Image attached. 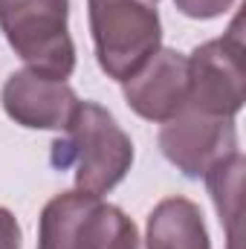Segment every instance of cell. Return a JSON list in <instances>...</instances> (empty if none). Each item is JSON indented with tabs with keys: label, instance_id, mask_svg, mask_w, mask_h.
<instances>
[{
	"label": "cell",
	"instance_id": "5",
	"mask_svg": "<svg viewBox=\"0 0 246 249\" xmlns=\"http://www.w3.org/2000/svg\"><path fill=\"white\" fill-rule=\"evenodd\" d=\"M246 102V58L241 18L223 38L200 44L188 55V105L209 116L235 119Z\"/></svg>",
	"mask_w": 246,
	"mask_h": 249
},
{
	"label": "cell",
	"instance_id": "8",
	"mask_svg": "<svg viewBox=\"0 0 246 249\" xmlns=\"http://www.w3.org/2000/svg\"><path fill=\"white\" fill-rule=\"evenodd\" d=\"M127 107L148 122H168L188 105V58L177 50H157L127 81Z\"/></svg>",
	"mask_w": 246,
	"mask_h": 249
},
{
	"label": "cell",
	"instance_id": "10",
	"mask_svg": "<svg viewBox=\"0 0 246 249\" xmlns=\"http://www.w3.org/2000/svg\"><path fill=\"white\" fill-rule=\"evenodd\" d=\"M206 186L217 206L220 223L229 232V249H238V217H241V180H244V157L241 151L214 162L206 171Z\"/></svg>",
	"mask_w": 246,
	"mask_h": 249
},
{
	"label": "cell",
	"instance_id": "7",
	"mask_svg": "<svg viewBox=\"0 0 246 249\" xmlns=\"http://www.w3.org/2000/svg\"><path fill=\"white\" fill-rule=\"evenodd\" d=\"M0 105L6 116L20 127L64 130L78 105V96L64 78H53L35 70H18L6 78Z\"/></svg>",
	"mask_w": 246,
	"mask_h": 249
},
{
	"label": "cell",
	"instance_id": "3",
	"mask_svg": "<svg viewBox=\"0 0 246 249\" xmlns=\"http://www.w3.org/2000/svg\"><path fill=\"white\" fill-rule=\"evenodd\" d=\"M96 61L105 75L127 81L162 44V23L145 0H87Z\"/></svg>",
	"mask_w": 246,
	"mask_h": 249
},
{
	"label": "cell",
	"instance_id": "6",
	"mask_svg": "<svg viewBox=\"0 0 246 249\" xmlns=\"http://www.w3.org/2000/svg\"><path fill=\"white\" fill-rule=\"evenodd\" d=\"M159 148L171 165H177L185 177L200 180L206 171L238 151V130L232 119L209 116L194 107H183L177 116L162 122Z\"/></svg>",
	"mask_w": 246,
	"mask_h": 249
},
{
	"label": "cell",
	"instance_id": "2",
	"mask_svg": "<svg viewBox=\"0 0 246 249\" xmlns=\"http://www.w3.org/2000/svg\"><path fill=\"white\" fill-rule=\"evenodd\" d=\"M38 249H139V232L119 206L87 191H64L41 212Z\"/></svg>",
	"mask_w": 246,
	"mask_h": 249
},
{
	"label": "cell",
	"instance_id": "1",
	"mask_svg": "<svg viewBox=\"0 0 246 249\" xmlns=\"http://www.w3.org/2000/svg\"><path fill=\"white\" fill-rule=\"evenodd\" d=\"M53 165L72 168L78 191L102 197L127 177L133 142L110 110L96 102H78L64 127V139L53 142Z\"/></svg>",
	"mask_w": 246,
	"mask_h": 249
},
{
	"label": "cell",
	"instance_id": "9",
	"mask_svg": "<svg viewBox=\"0 0 246 249\" xmlns=\"http://www.w3.org/2000/svg\"><path fill=\"white\" fill-rule=\"evenodd\" d=\"M148 249H211L203 212L185 197H165L154 206L145 229Z\"/></svg>",
	"mask_w": 246,
	"mask_h": 249
},
{
	"label": "cell",
	"instance_id": "11",
	"mask_svg": "<svg viewBox=\"0 0 246 249\" xmlns=\"http://www.w3.org/2000/svg\"><path fill=\"white\" fill-rule=\"evenodd\" d=\"M174 3H177V9L185 18H194V20L220 18V15H226L235 6V0H174Z\"/></svg>",
	"mask_w": 246,
	"mask_h": 249
},
{
	"label": "cell",
	"instance_id": "4",
	"mask_svg": "<svg viewBox=\"0 0 246 249\" xmlns=\"http://www.w3.org/2000/svg\"><path fill=\"white\" fill-rule=\"evenodd\" d=\"M70 0H0V32L29 70L70 78L75 44L67 29Z\"/></svg>",
	"mask_w": 246,
	"mask_h": 249
},
{
	"label": "cell",
	"instance_id": "12",
	"mask_svg": "<svg viewBox=\"0 0 246 249\" xmlns=\"http://www.w3.org/2000/svg\"><path fill=\"white\" fill-rule=\"evenodd\" d=\"M0 249H20V226L9 209L0 206Z\"/></svg>",
	"mask_w": 246,
	"mask_h": 249
}]
</instances>
